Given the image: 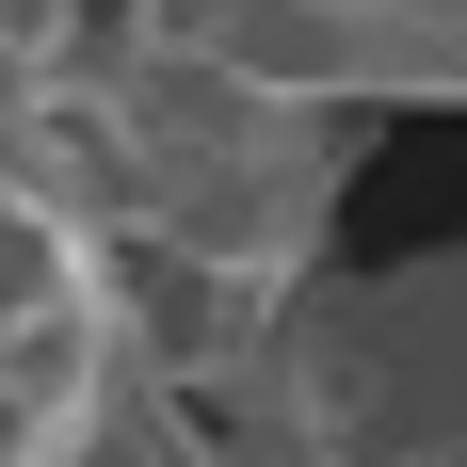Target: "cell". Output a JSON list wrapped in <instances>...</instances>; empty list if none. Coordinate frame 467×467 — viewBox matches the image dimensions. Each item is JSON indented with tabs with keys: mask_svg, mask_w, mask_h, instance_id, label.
I'll return each mask as SVG.
<instances>
[{
	"mask_svg": "<svg viewBox=\"0 0 467 467\" xmlns=\"http://www.w3.org/2000/svg\"><path fill=\"white\" fill-rule=\"evenodd\" d=\"M161 48H210L275 97L371 113V97H467V0H145Z\"/></svg>",
	"mask_w": 467,
	"mask_h": 467,
	"instance_id": "2",
	"label": "cell"
},
{
	"mask_svg": "<svg viewBox=\"0 0 467 467\" xmlns=\"http://www.w3.org/2000/svg\"><path fill=\"white\" fill-rule=\"evenodd\" d=\"M258 451H355V467H467V242H420L387 275H290L242 355L210 371Z\"/></svg>",
	"mask_w": 467,
	"mask_h": 467,
	"instance_id": "1",
	"label": "cell"
}]
</instances>
